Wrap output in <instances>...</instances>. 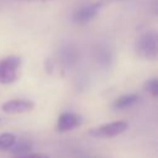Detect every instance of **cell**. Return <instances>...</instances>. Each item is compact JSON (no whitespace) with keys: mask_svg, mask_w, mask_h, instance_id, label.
Here are the masks:
<instances>
[{"mask_svg":"<svg viewBox=\"0 0 158 158\" xmlns=\"http://www.w3.org/2000/svg\"><path fill=\"white\" fill-rule=\"evenodd\" d=\"M135 52L138 57L154 60L157 58L158 47H157V33L154 31H148L142 33L135 42Z\"/></svg>","mask_w":158,"mask_h":158,"instance_id":"1","label":"cell"},{"mask_svg":"<svg viewBox=\"0 0 158 158\" xmlns=\"http://www.w3.org/2000/svg\"><path fill=\"white\" fill-rule=\"evenodd\" d=\"M21 59L17 56H9L0 59V84H11L19 78Z\"/></svg>","mask_w":158,"mask_h":158,"instance_id":"2","label":"cell"},{"mask_svg":"<svg viewBox=\"0 0 158 158\" xmlns=\"http://www.w3.org/2000/svg\"><path fill=\"white\" fill-rule=\"evenodd\" d=\"M127 128H128V123L126 121H114L90 130L89 135L95 138H110L121 135Z\"/></svg>","mask_w":158,"mask_h":158,"instance_id":"3","label":"cell"},{"mask_svg":"<svg viewBox=\"0 0 158 158\" xmlns=\"http://www.w3.org/2000/svg\"><path fill=\"white\" fill-rule=\"evenodd\" d=\"M111 1H116V0H99L96 2H93V4H89V5H85V6L80 7L78 11L74 12L73 21L75 23H86V22H89L90 20H93L96 16L98 11L104 5H107Z\"/></svg>","mask_w":158,"mask_h":158,"instance_id":"4","label":"cell"},{"mask_svg":"<svg viewBox=\"0 0 158 158\" xmlns=\"http://www.w3.org/2000/svg\"><path fill=\"white\" fill-rule=\"evenodd\" d=\"M35 107V102L25 99H14L4 102L1 109L6 114H23L28 112Z\"/></svg>","mask_w":158,"mask_h":158,"instance_id":"5","label":"cell"},{"mask_svg":"<svg viewBox=\"0 0 158 158\" xmlns=\"http://www.w3.org/2000/svg\"><path fill=\"white\" fill-rule=\"evenodd\" d=\"M81 122V117L73 112H63L59 115L57 120V131L58 132H67L77 126H79Z\"/></svg>","mask_w":158,"mask_h":158,"instance_id":"6","label":"cell"},{"mask_svg":"<svg viewBox=\"0 0 158 158\" xmlns=\"http://www.w3.org/2000/svg\"><path fill=\"white\" fill-rule=\"evenodd\" d=\"M78 57H79L78 49L72 43H65L59 49V58L64 67H73L77 63Z\"/></svg>","mask_w":158,"mask_h":158,"instance_id":"7","label":"cell"},{"mask_svg":"<svg viewBox=\"0 0 158 158\" xmlns=\"http://www.w3.org/2000/svg\"><path fill=\"white\" fill-rule=\"evenodd\" d=\"M94 54H95V59L100 67H102V68L110 67V64L112 62V49L110 48V46L107 43H98L95 47Z\"/></svg>","mask_w":158,"mask_h":158,"instance_id":"8","label":"cell"},{"mask_svg":"<svg viewBox=\"0 0 158 158\" xmlns=\"http://www.w3.org/2000/svg\"><path fill=\"white\" fill-rule=\"evenodd\" d=\"M137 101H138L137 94H125V95H121L117 99H115L112 107L115 110H123V109H127V107L135 105Z\"/></svg>","mask_w":158,"mask_h":158,"instance_id":"9","label":"cell"},{"mask_svg":"<svg viewBox=\"0 0 158 158\" xmlns=\"http://www.w3.org/2000/svg\"><path fill=\"white\" fill-rule=\"evenodd\" d=\"M15 142H16V137H15V135L9 133V132L1 133V135H0V151L10 149Z\"/></svg>","mask_w":158,"mask_h":158,"instance_id":"10","label":"cell"},{"mask_svg":"<svg viewBox=\"0 0 158 158\" xmlns=\"http://www.w3.org/2000/svg\"><path fill=\"white\" fill-rule=\"evenodd\" d=\"M144 89L148 93H151V95L153 98H157V95H158V80L156 78H152V79L147 80L144 83Z\"/></svg>","mask_w":158,"mask_h":158,"instance_id":"11","label":"cell"},{"mask_svg":"<svg viewBox=\"0 0 158 158\" xmlns=\"http://www.w3.org/2000/svg\"><path fill=\"white\" fill-rule=\"evenodd\" d=\"M11 148H12L14 153H23V152H28L31 149V144L27 142H21V143L15 146V143H14Z\"/></svg>","mask_w":158,"mask_h":158,"instance_id":"12","label":"cell"},{"mask_svg":"<svg viewBox=\"0 0 158 158\" xmlns=\"http://www.w3.org/2000/svg\"><path fill=\"white\" fill-rule=\"evenodd\" d=\"M19 158H49V156L43 154V153H36V154H30V156H22Z\"/></svg>","mask_w":158,"mask_h":158,"instance_id":"13","label":"cell"},{"mask_svg":"<svg viewBox=\"0 0 158 158\" xmlns=\"http://www.w3.org/2000/svg\"><path fill=\"white\" fill-rule=\"evenodd\" d=\"M1 121H2V120H1V118H0V123H1Z\"/></svg>","mask_w":158,"mask_h":158,"instance_id":"14","label":"cell"}]
</instances>
